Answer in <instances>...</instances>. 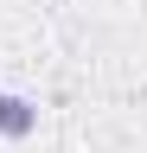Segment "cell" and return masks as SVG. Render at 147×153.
<instances>
[{"label":"cell","mask_w":147,"mask_h":153,"mask_svg":"<svg viewBox=\"0 0 147 153\" xmlns=\"http://www.w3.org/2000/svg\"><path fill=\"white\" fill-rule=\"evenodd\" d=\"M32 128H39V108H32L26 96H0V134H7V140H26Z\"/></svg>","instance_id":"6da1fadb"}]
</instances>
